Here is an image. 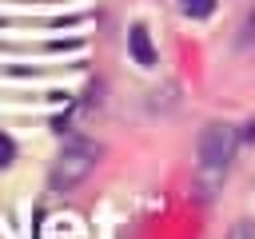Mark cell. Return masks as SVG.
I'll list each match as a JSON object with an SVG mask.
<instances>
[{"label":"cell","mask_w":255,"mask_h":239,"mask_svg":"<svg viewBox=\"0 0 255 239\" xmlns=\"http://www.w3.org/2000/svg\"><path fill=\"white\" fill-rule=\"evenodd\" d=\"M235 147H239V131L231 123H207L199 131V183L203 187H215L227 171V163L235 159Z\"/></svg>","instance_id":"cell-1"},{"label":"cell","mask_w":255,"mask_h":239,"mask_svg":"<svg viewBox=\"0 0 255 239\" xmlns=\"http://www.w3.org/2000/svg\"><path fill=\"white\" fill-rule=\"evenodd\" d=\"M96 159H100V147H96L92 139H76V143H68V147L60 151V159L52 163V175H48L52 191H72L76 183H84L88 171L96 167Z\"/></svg>","instance_id":"cell-2"},{"label":"cell","mask_w":255,"mask_h":239,"mask_svg":"<svg viewBox=\"0 0 255 239\" xmlns=\"http://www.w3.org/2000/svg\"><path fill=\"white\" fill-rule=\"evenodd\" d=\"M128 48H131V60H135V64H143V68L155 64V44H151V36H147L143 24H131V32H128Z\"/></svg>","instance_id":"cell-3"},{"label":"cell","mask_w":255,"mask_h":239,"mask_svg":"<svg viewBox=\"0 0 255 239\" xmlns=\"http://www.w3.org/2000/svg\"><path fill=\"white\" fill-rule=\"evenodd\" d=\"M179 8H183L191 20H203V16L215 12V0H179Z\"/></svg>","instance_id":"cell-4"},{"label":"cell","mask_w":255,"mask_h":239,"mask_svg":"<svg viewBox=\"0 0 255 239\" xmlns=\"http://www.w3.org/2000/svg\"><path fill=\"white\" fill-rule=\"evenodd\" d=\"M227 239H255V219H239V223L227 231Z\"/></svg>","instance_id":"cell-5"},{"label":"cell","mask_w":255,"mask_h":239,"mask_svg":"<svg viewBox=\"0 0 255 239\" xmlns=\"http://www.w3.org/2000/svg\"><path fill=\"white\" fill-rule=\"evenodd\" d=\"M12 155H16V143H12L8 135H0V167H4V163H12Z\"/></svg>","instance_id":"cell-6"},{"label":"cell","mask_w":255,"mask_h":239,"mask_svg":"<svg viewBox=\"0 0 255 239\" xmlns=\"http://www.w3.org/2000/svg\"><path fill=\"white\" fill-rule=\"evenodd\" d=\"M247 135H251V139H255V123H251V131H247Z\"/></svg>","instance_id":"cell-7"}]
</instances>
